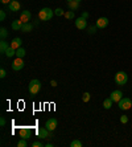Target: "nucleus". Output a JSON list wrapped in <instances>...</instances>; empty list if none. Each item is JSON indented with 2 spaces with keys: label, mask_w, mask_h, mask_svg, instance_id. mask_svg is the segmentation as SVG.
Segmentation results:
<instances>
[{
  "label": "nucleus",
  "mask_w": 132,
  "mask_h": 147,
  "mask_svg": "<svg viewBox=\"0 0 132 147\" xmlns=\"http://www.w3.org/2000/svg\"><path fill=\"white\" fill-rule=\"evenodd\" d=\"M53 15H54V11H52L50 8L45 7L38 12V19L42 21H49L52 17H53Z\"/></svg>",
  "instance_id": "1"
},
{
  "label": "nucleus",
  "mask_w": 132,
  "mask_h": 147,
  "mask_svg": "<svg viewBox=\"0 0 132 147\" xmlns=\"http://www.w3.org/2000/svg\"><path fill=\"white\" fill-rule=\"evenodd\" d=\"M114 81H115V84L118 86H124L127 84V81H128V76H127L125 72H118L115 74V77H114Z\"/></svg>",
  "instance_id": "2"
},
{
  "label": "nucleus",
  "mask_w": 132,
  "mask_h": 147,
  "mask_svg": "<svg viewBox=\"0 0 132 147\" xmlns=\"http://www.w3.org/2000/svg\"><path fill=\"white\" fill-rule=\"evenodd\" d=\"M29 93H31L32 96H36L38 92L41 90V82L38 81V80H32L31 82H29Z\"/></svg>",
  "instance_id": "3"
},
{
  "label": "nucleus",
  "mask_w": 132,
  "mask_h": 147,
  "mask_svg": "<svg viewBox=\"0 0 132 147\" xmlns=\"http://www.w3.org/2000/svg\"><path fill=\"white\" fill-rule=\"evenodd\" d=\"M118 103L120 110H129L132 107V101L129 98H122Z\"/></svg>",
  "instance_id": "4"
},
{
  "label": "nucleus",
  "mask_w": 132,
  "mask_h": 147,
  "mask_svg": "<svg viewBox=\"0 0 132 147\" xmlns=\"http://www.w3.org/2000/svg\"><path fill=\"white\" fill-rule=\"evenodd\" d=\"M75 27L78 28V29H81V31H83V29H86L87 28V20H86L85 17H78L77 20H75Z\"/></svg>",
  "instance_id": "5"
},
{
  "label": "nucleus",
  "mask_w": 132,
  "mask_h": 147,
  "mask_svg": "<svg viewBox=\"0 0 132 147\" xmlns=\"http://www.w3.org/2000/svg\"><path fill=\"white\" fill-rule=\"evenodd\" d=\"M24 65H25V62L23 61V58L16 57V60H15V61L12 62V69L17 72V70H21V69L24 68Z\"/></svg>",
  "instance_id": "6"
},
{
  "label": "nucleus",
  "mask_w": 132,
  "mask_h": 147,
  "mask_svg": "<svg viewBox=\"0 0 132 147\" xmlns=\"http://www.w3.org/2000/svg\"><path fill=\"white\" fill-rule=\"evenodd\" d=\"M57 119L56 118H50V119H48L46 123H45V127H46L49 131H54L57 129Z\"/></svg>",
  "instance_id": "7"
},
{
  "label": "nucleus",
  "mask_w": 132,
  "mask_h": 147,
  "mask_svg": "<svg viewBox=\"0 0 132 147\" xmlns=\"http://www.w3.org/2000/svg\"><path fill=\"white\" fill-rule=\"evenodd\" d=\"M110 98L114 101V102H119L120 99L123 98V93L122 90H114V92L110 94Z\"/></svg>",
  "instance_id": "8"
},
{
  "label": "nucleus",
  "mask_w": 132,
  "mask_h": 147,
  "mask_svg": "<svg viewBox=\"0 0 132 147\" xmlns=\"http://www.w3.org/2000/svg\"><path fill=\"white\" fill-rule=\"evenodd\" d=\"M95 25L98 28H101V29H103V28H106L109 25V19L107 17H99L96 20V23H95Z\"/></svg>",
  "instance_id": "9"
},
{
  "label": "nucleus",
  "mask_w": 132,
  "mask_h": 147,
  "mask_svg": "<svg viewBox=\"0 0 132 147\" xmlns=\"http://www.w3.org/2000/svg\"><path fill=\"white\" fill-rule=\"evenodd\" d=\"M50 133L52 131H49L46 127H41L37 134H38V137H40V139H46V138L50 137Z\"/></svg>",
  "instance_id": "10"
},
{
  "label": "nucleus",
  "mask_w": 132,
  "mask_h": 147,
  "mask_svg": "<svg viewBox=\"0 0 132 147\" xmlns=\"http://www.w3.org/2000/svg\"><path fill=\"white\" fill-rule=\"evenodd\" d=\"M31 19H32V13L29 11H23L20 13V20L23 21V23H29Z\"/></svg>",
  "instance_id": "11"
},
{
  "label": "nucleus",
  "mask_w": 132,
  "mask_h": 147,
  "mask_svg": "<svg viewBox=\"0 0 132 147\" xmlns=\"http://www.w3.org/2000/svg\"><path fill=\"white\" fill-rule=\"evenodd\" d=\"M19 135L24 139H29L31 138V130L28 129V127H21L20 130H19Z\"/></svg>",
  "instance_id": "12"
},
{
  "label": "nucleus",
  "mask_w": 132,
  "mask_h": 147,
  "mask_svg": "<svg viewBox=\"0 0 132 147\" xmlns=\"http://www.w3.org/2000/svg\"><path fill=\"white\" fill-rule=\"evenodd\" d=\"M8 8H9V11H12V12H17V11H20V3H19L17 0H12V1L8 4Z\"/></svg>",
  "instance_id": "13"
},
{
  "label": "nucleus",
  "mask_w": 132,
  "mask_h": 147,
  "mask_svg": "<svg viewBox=\"0 0 132 147\" xmlns=\"http://www.w3.org/2000/svg\"><path fill=\"white\" fill-rule=\"evenodd\" d=\"M21 44H23V40H21L20 37H16V38H13L12 40V42H11V47L13 49H19V48H21Z\"/></svg>",
  "instance_id": "14"
},
{
  "label": "nucleus",
  "mask_w": 132,
  "mask_h": 147,
  "mask_svg": "<svg viewBox=\"0 0 132 147\" xmlns=\"http://www.w3.org/2000/svg\"><path fill=\"white\" fill-rule=\"evenodd\" d=\"M23 24H24V23L20 20V19H19V20L12 21V25H11V27H12V29H13V31H19V29H21Z\"/></svg>",
  "instance_id": "15"
},
{
  "label": "nucleus",
  "mask_w": 132,
  "mask_h": 147,
  "mask_svg": "<svg viewBox=\"0 0 132 147\" xmlns=\"http://www.w3.org/2000/svg\"><path fill=\"white\" fill-rule=\"evenodd\" d=\"M68 7L70 11H77L79 8V3L75 0H71V1H68Z\"/></svg>",
  "instance_id": "16"
},
{
  "label": "nucleus",
  "mask_w": 132,
  "mask_h": 147,
  "mask_svg": "<svg viewBox=\"0 0 132 147\" xmlns=\"http://www.w3.org/2000/svg\"><path fill=\"white\" fill-rule=\"evenodd\" d=\"M32 29H33V25H32L31 23H24L20 31H21V32H24V33H28V32H31Z\"/></svg>",
  "instance_id": "17"
},
{
  "label": "nucleus",
  "mask_w": 132,
  "mask_h": 147,
  "mask_svg": "<svg viewBox=\"0 0 132 147\" xmlns=\"http://www.w3.org/2000/svg\"><path fill=\"white\" fill-rule=\"evenodd\" d=\"M9 48V45H8V42L5 40H1L0 41V52L1 53H5V51Z\"/></svg>",
  "instance_id": "18"
},
{
  "label": "nucleus",
  "mask_w": 132,
  "mask_h": 147,
  "mask_svg": "<svg viewBox=\"0 0 132 147\" xmlns=\"http://www.w3.org/2000/svg\"><path fill=\"white\" fill-rule=\"evenodd\" d=\"M112 103H114V101H112L111 98H106L105 101H103V107H105L106 110H109V109H111Z\"/></svg>",
  "instance_id": "19"
},
{
  "label": "nucleus",
  "mask_w": 132,
  "mask_h": 147,
  "mask_svg": "<svg viewBox=\"0 0 132 147\" xmlns=\"http://www.w3.org/2000/svg\"><path fill=\"white\" fill-rule=\"evenodd\" d=\"M4 55L7 56V57H13V56H16V49H13V48H12V47L9 45V48L5 51V53H4Z\"/></svg>",
  "instance_id": "20"
},
{
  "label": "nucleus",
  "mask_w": 132,
  "mask_h": 147,
  "mask_svg": "<svg viewBox=\"0 0 132 147\" xmlns=\"http://www.w3.org/2000/svg\"><path fill=\"white\" fill-rule=\"evenodd\" d=\"M25 55H27V52H25V49H24V48H19V49H16V57L23 58Z\"/></svg>",
  "instance_id": "21"
},
{
  "label": "nucleus",
  "mask_w": 132,
  "mask_h": 147,
  "mask_svg": "<svg viewBox=\"0 0 132 147\" xmlns=\"http://www.w3.org/2000/svg\"><path fill=\"white\" fill-rule=\"evenodd\" d=\"M66 19H69V20H71V19H74V11H66L64 15Z\"/></svg>",
  "instance_id": "22"
},
{
  "label": "nucleus",
  "mask_w": 132,
  "mask_h": 147,
  "mask_svg": "<svg viewBox=\"0 0 132 147\" xmlns=\"http://www.w3.org/2000/svg\"><path fill=\"white\" fill-rule=\"evenodd\" d=\"M70 147H82V142H81V140H78V139L71 140Z\"/></svg>",
  "instance_id": "23"
},
{
  "label": "nucleus",
  "mask_w": 132,
  "mask_h": 147,
  "mask_svg": "<svg viewBox=\"0 0 132 147\" xmlns=\"http://www.w3.org/2000/svg\"><path fill=\"white\" fill-rule=\"evenodd\" d=\"M0 36H1V40H4V38L8 36V31L5 28H1V29H0Z\"/></svg>",
  "instance_id": "24"
},
{
  "label": "nucleus",
  "mask_w": 132,
  "mask_h": 147,
  "mask_svg": "<svg viewBox=\"0 0 132 147\" xmlns=\"http://www.w3.org/2000/svg\"><path fill=\"white\" fill-rule=\"evenodd\" d=\"M17 147H28V143H27V139H21L17 142Z\"/></svg>",
  "instance_id": "25"
},
{
  "label": "nucleus",
  "mask_w": 132,
  "mask_h": 147,
  "mask_svg": "<svg viewBox=\"0 0 132 147\" xmlns=\"http://www.w3.org/2000/svg\"><path fill=\"white\" fill-rule=\"evenodd\" d=\"M82 101H83V102H88V101H90V93H83V96H82Z\"/></svg>",
  "instance_id": "26"
},
{
  "label": "nucleus",
  "mask_w": 132,
  "mask_h": 147,
  "mask_svg": "<svg viewBox=\"0 0 132 147\" xmlns=\"http://www.w3.org/2000/svg\"><path fill=\"white\" fill-rule=\"evenodd\" d=\"M54 15H57V16H62V15H65V12L61 9V8H57V9L54 11Z\"/></svg>",
  "instance_id": "27"
},
{
  "label": "nucleus",
  "mask_w": 132,
  "mask_h": 147,
  "mask_svg": "<svg viewBox=\"0 0 132 147\" xmlns=\"http://www.w3.org/2000/svg\"><path fill=\"white\" fill-rule=\"evenodd\" d=\"M96 28H98L96 25H94V27H90V28H88V33H90V34H94L95 31H96Z\"/></svg>",
  "instance_id": "28"
},
{
  "label": "nucleus",
  "mask_w": 132,
  "mask_h": 147,
  "mask_svg": "<svg viewBox=\"0 0 132 147\" xmlns=\"http://www.w3.org/2000/svg\"><path fill=\"white\" fill-rule=\"evenodd\" d=\"M44 146V144L41 143L40 140H37V142H33V143H32V147H42Z\"/></svg>",
  "instance_id": "29"
},
{
  "label": "nucleus",
  "mask_w": 132,
  "mask_h": 147,
  "mask_svg": "<svg viewBox=\"0 0 132 147\" xmlns=\"http://www.w3.org/2000/svg\"><path fill=\"white\" fill-rule=\"evenodd\" d=\"M120 122H122V123H127V122H128V117H127V115H122V117H120Z\"/></svg>",
  "instance_id": "30"
},
{
  "label": "nucleus",
  "mask_w": 132,
  "mask_h": 147,
  "mask_svg": "<svg viewBox=\"0 0 132 147\" xmlns=\"http://www.w3.org/2000/svg\"><path fill=\"white\" fill-rule=\"evenodd\" d=\"M0 20H1V21H4V20H5V12H4L3 9L0 11Z\"/></svg>",
  "instance_id": "31"
},
{
  "label": "nucleus",
  "mask_w": 132,
  "mask_h": 147,
  "mask_svg": "<svg viewBox=\"0 0 132 147\" xmlns=\"http://www.w3.org/2000/svg\"><path fill=\"white\" fill-rule=\"evenodd\" d=\"M5 76H7V72H5V70L1 68V69H0V77H1V78H4Z\"/></svg>",
  "instance_id": "32"
},
{
  "label": "nucleus",
  "mask_w": 132,
  "mask_h": 147,
  "mask_svg": "<svg viewBox=\"0 0 132 147\" xmlns=\"http://www.w3.org/2000/svg\"><path fill=\"white\" fill-rule=\"evenodd\" d=\"M4 125H5V119L1 117V118H0V126H4Z\"/></svg>",
  "instance_id": "33"
},
{
  "label": "nucleus",
  "mask_w": 132,
  "mask_h": 147,
  "mask_svg": "<svg viewBox=\"0 0 132 147\" xmlns=\"http://www.w3.org/2000/svg\"><path fill=\"white\" fill-rule=\"evenodd\" d=\"M50 85L53 86V88H54V86H57V81H56V80H52V82H50Z\"/></svg>",
  "instance_id": "34"
},
{
  "label": "nucleus",
  "mask_w": 132,
  "mask_h": 147,
  "mask_svg": "<svg viewBox=\"0 0 132 147\" xmlns=\"http://www.w3.org/2000/svg\"><path fill=\"white\" fill-rule=\"evenodd\" d=\"M0 1H1L3 4H9L11 1H12V0H0Z\"/></svg>",
  "instance_id": "35"
},
{
  "label": "nucleus",
  "mask_w": 132,
  "mask_h": 147,
  "mask_svg": "<svg viewBox=\"0 0 132 147\" xmlns=\"http://www.w3.org/2000/svg\"><path fill=\"white\" fill-rule=\"evenodd\" d=\"M82 17H85L86 20H87V17H88V13H87V12H83V13H82Z\"/></svg>",
  "instance_id": "36"
},
{
  "label": "nucleus",
  "mask_w": 132,
  "mask_h": 147,
  "mask_svg": "<svg viewBox=\"0 0 132 147\" xmlns=\"http://www.w3.org/2000/svg\"><path fill=\"white\" fill-rule=\"evenodd\" d=\"M75 1H78V3H79V1H81V0H75Z\"/></svg>",
  "instance_id": "37"
},
{
  "label": "nucleus",
  "mask_w": 132,
  "mask_h": 147,
  "mask_svg": "<svg viewBox=\"0 0 132 147\" xmlns=\"http://www.w3.org/2000/svg\"><path fill=\"white\" fill-rule=\"evenodd\" d=\"M68 1H71V0H68Z\"/></svg>",
  "instance_id": "38"
}]
</instances>
